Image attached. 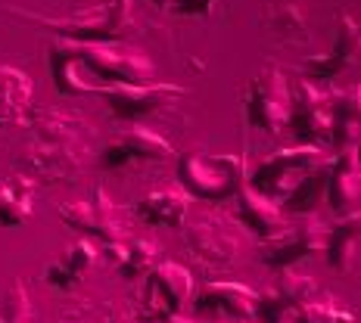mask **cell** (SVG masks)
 <instances>
[{
    "label": "cell",
    "mask_w": 361,
    "mask_h": 323,
    "mask_svg": "<svg viewBox=\"0 0 361 323\" xmlns=\"http://www.w3.org/2000/svg\"><path fill=\"white\" fill-rule=\"evenodd\" d=\"M59 217H63L72 230H78V234H85V236H97L109 246L128 239V224L122 217V208L106 196L103 186H97L87 199H75V202L59 205Z\"/></svg>",
    "instance_id": "obj_10"
},
{
    "label": "cell",
    "mask_w": 361,
    "mask_h": 323,
    "mask_svg": "<svg viewBox=\"0 0 361 323\" xmlns=\"http://www.w3.org/2000/svg\"><path fill=\"white\" fill-rule=\"evenodd\" d=\"M171 156H175V146L162 134L149 131L144 125H128L100 149V168L118 171V168H128V165L162 162V159H171Z\"/></svg>",
    "instance_id": "obj_13"
},
{
    "label": "cell",
    "mask_w": 361,
    "mask_h": 323,
    "mask_svg": "<svg viewBox=\"0 0 361 323\" xmlns=\"http://www.w3.org/2000/svg\"><path fill=\"white\" fill-rule=\"evenodd\" d=\"M327 168H330V159H324L321 165H314L308 175L299 180L296 186L283 196V215H312L314 205L324 199V186H327Z\"/></svg>",
    "instance_id": "obj_26"
},
{
    "label": "cell",
    "mask_w": 361,
    "mask_h": 323,
    "mask_svg": "<svg viewBox=\"0 0 361 323\" xmlns=\"http://www.w3.org/2000/svg\"><path fill=\"white\" fill-rule=\"evenodd\" d=\"M324 239H327V224L321 217L296 215V221H290L277 236L262 239L259 258H262V265H268L274 270H287L296 261L324 252Z\"/></svg>",
    "instance_id": "obj_9"
},
{
    "label": "cell",
    "mask_w": 361,
    "mask_h": 323,
    "mask_svg": "<svg viewBox=\"0 0 361 323\" xmlns=\"http://www.w3.org/2000/svg\"><path fill=\"white\" fill-rule=\"evenodd\" d=\"M193 298V274L178 261H159L147 274L144 296H140V320L165 323L184 314Z\"/></svg>",
    "instance_id": "obj_6"
},
{
    "label": "cell",
    "mask_w": 361,
    "mask_h": 323,
    "mask_svg": "<svg viewBox=\"0 0 361 323\" xmlns=\"http://www.w3.org/2000/svg\"><path fill=\"white\" fill-rule=\"evenodd\" d=\"M35 215V180L13 175L0 184V227H22Z\"/></svg>",
    "instance_id": "obj_24"
},
{
    "label": "cell",
    "mask_w": 361,
    "mask_h": 323,
    "mask_svg": "<svg viewBox=\"0 0 361 323\" xmlns=\"http://www.w3.org/2000/svg\"><path fill=\"white\" fill-rule=\"evenodd\" d=\"M22 19H32L35 25L47 28L63 41L75 44H116L125 41L134 25L131 16V0H103V4L90 6V10H78L69 16H28L25 10H13Z\"/></svg>",
    "instance_id": "obj_3"
},
{
    "label": "cell",
    "mask_w": 361,
    "mask_h": 323,
    "mask_svg": "<svg viewBox=\"0 0 361 323\" xmlns=\"http://www.w3.org/2000/svg\"><path fill=\"white\" fill-rule=\"evenodd\" d=\"M358 22L352 19V13L340 10L336 13V22H334V41H330V47L324 53L318 56H308L302 63V72L308 81H334L340 78L345 69H352V63L358 59Z\"/></svg>",
    "instance_id": "obj_15"
},
{
    "label": "cell",
    "mask_w": 361,
    "mask_h": 323,
    "mask_svg": "<svg viewBox=\"0 0 361 323\" xmlns=\"http://www.w3.org/2000/svg\"><path fill=\"white\" fill-rule=\"evenodd\" d=\"M327 156L321 146H308V144H296V146H287V149H277V153L265 156L255 171L246 177V184L252 190H259L262 196L268 199H283L293 186L302 180L314 165H321Z\"/></svg>",
    "instance_id": "obj_5"
},
{
    "label": "cell",
    "mask_w": 361,
    "mask_h": 323,
    "mask_svg": "<svg viewBox=\"0 0 361 323\" xmlns=\"http://www.w3.org/2000/svg\"><path fill=\"white\" fill-rule=\"evenodd\" d=\"M318 292V280L308 274H296V270H281L277 280L271 283L265 292H255V308L252 317L255 323H287V317L296 311L305 298Z\"/></svg>",
    "instance_id": "obj_14"
},
{
    "label": "cell",
    "mask_w": 361,
    "mask_h": 323,
    "mask_svg": "<svg viewBox=\"0 0 361 323\" xmlns=\"http://www.w3.org/2000/svg\"><path fill=\"white\" fill-rule=\"evenodd\" d=\"M184 246L197 255L202 265L221 267V270L234 267L240 261V252H243L240 230L221 215H209V217H200V221L187 224L184 227Z\"/></svg>",
    "instance_id": "obj_11"
},
{
    "label": "cell",
    "mask_w": 361,
    "mask_h": 323,
    "mask_svg": "<svg viewBox=\"0 0 361 323\" xmlns=\"http://www.w3.org/2000/svg\"><path fill=\"white\" fill-rule=\"evenodd\" d=\"M94 94L103 96V103L116 118L140 125L144 118L178 103L184 96V87L169 84V81H140V84H97Z\"/></svg>",
    "instance_id": "obj_8"
},
{
    "label": "cell",
    "mask_w": 361,
    "mask_h": 323,
    "mask_svg": "<svg viewBox=\"0 0 361 323\" xmlns=\"http://www.w3.org/2000/svg\"><path fill=\"white\" fill-rule=\"evenodd\" d=\"M358 230H361L358 212L336 217L334 227H327L324 255H327L330 270H336V274H352L355 258H358Z\"/></svg>",
    "instance_id": "obj_22"
},
{
    "label": "cell",
    "mask_w": 361,
    "mask_h": 323,
    "mask_svg": "<svg viewBox=\"0 0 361 323\" xmlns=\"http://www.w3.org/2000/svg\"><path fill=\"white\" fill-rule=\"evenodd\" d=\"M243 115L252 127L265 134H281L287 127L290 115V81L277 65L262 69L255 78H250V84L243 90Z\"/></svg>",
    "instance_id": "obj_7"
},
{
    "label": "cell",
    "mask_w": 361,
    "mask_h": 323,
    "mask_svg": "<svg viewBox=\"0 0 361 323\" xmlns=\"http://www.w3.org/2000/svg\"><path fill=\"white\" fill-rule=\"evenodd\" d=\"M109 258L116 261L118 274L125 280H137V277H147L149 270L159 265V243L156 239H144V236L122 239V243L109 246Z\"/></svg>",
    "instance_id": "obj_23"
},
{
    "label": "cell",
    "mask_w": 361,
    "mask_h": 323,
    "mask_svg": "<svg viewBox=\"0 0 361 323\" xmlns=\"http://www.w3.org/2000/svg\"><path fill=\"white\" fill-rule=\"evenodd\" d=\"M134 215L149 227H184L190 215V196L180 186L175 190H153L134 202Z\"/></svg>",
    "instance_id": "obj_19"
},
{
    "label": "cell",
    "mask_w": 361,
    "mask_h": 323,
    "mask_svg": "<svg viewBox=\"0 0 361 323\" xmlns=\"http://www.w3.org/2000/svg\"><path fill=\"white\" fill-rule=\"evenodd\" d=\"M293 317H296V323H355V314L343 302H336L334 296H324V292H314L312 298H305L293 311Z\"/></svg>",
    "instance_id": "obj_27"
},
{
    "label": "cell",
    "mask_w": 361,
    "mask_h": 323,
    "mask_svg": "<svg viewBox=\"0 0 361 323\" xmlns=\"http://www.w3.org/2000/svg\"><path fill=\"white\" fill-rule=\"evenodd\" d=\"M255 289L234 280H209L197 296H193V311L200 317L215 320H252Z\"/></svg>",
    "instance_id": "obj_16"
},
{
    "label": "cell",
    "mask_w": 361,
    "mask_h": 323,
    "mask_svg": "<svg viewBox=\"0 0 361 323\" xmlns=\"http://www.w3.org/2000/svg\"><path fill=\"white\" fill-rule=\"evenodd\" d=\"M165 323H231V320H197V317H184V314H178V317H171V320H165Z\"/></svg>",
    "instance_id": "obj_31"
},
{
    "label": "cell",
    "mask_w": 361,
    "mask_h": 323,
    "mask_svg": "<svg viewBox=\"0 0 361 323\" xmlns=\"http://www.w3.org/2000/svg\"><path fill=\"white\" fill-rule=\"evenodd\" d=\"M32 78L16 65H0V127L19 122L32 106Z\"/></svg>",
    "instance_id": "obj_25"
},
{
    "label": "cell",
    "mask_w": 361,
    "mask_h": 323,
    "mask_svg": "<svg viewBox=\"0 0 361 323\" xmlns=\"http://www.w3.org/2000/svg\"><path fill=\"white\" fill-rule=\"evenodd\" d=\"M265 25L281 37H296V41H302V34H305V16L290 0H274V4L268 6Z\"/></svg>",
    "instance_id": "obj_28"
},
{
    "label": "cell",
    "mask_w": 361,
    "mask_h": 323,
    "mask_svg": "<svg viewBox=\"0 0 361 323\" xmlns=\"http://www.w3.org/2000/svg\"><path fill=\"white\" fill-rule=\"evenodd\" d=\"M240 323H255V320H240Z\"/></svg>",
    "instance_id": "obj_33"
},
{
    "label": "cell",
    "mask_w": 361,
    "mask_h": 323,
    "mask_svg": "<svg viewBox=\"0 0 361 323\" xmlns=\"http://www.w3.org/2000/svg\"><path fill=\"white\" fill-rule=\"evenodd\" d=\"M94 75L103 84H140L153 81V59L144 50L128 47V44H75L56 37L50 44V75L59 94L81 96L90 94L85 75Z\"/></svg>",
    "instance_id": "obj_1"
},
{
    "label": "cell",
    "mask_w": 361,
    "mask_h": 323,
    "mask_svg": "<svg viewBox=\"0 0 361 323\" xmlns=\"http://www.w3.org/2000/svg\"><path fill=\"white\" fill-rule=\"evenodd\" d=\"M90 127L75 115L47 109L35 118L22 162L44 184H69L85 171Z\"/></svg>",
    "instance_id": "obj_2"
},
{
    "label": "cell",
    "mask_w": 361,
    "mask_h": 323,
    "mask_svg": "<svg viewBox=\"0 0 361 323\" xmlns=\"http://www.w3.org/2000/svg\"><path fill=\"white\" fill-rule=\"evenodd\" d=\"M361 131V94L358 87H340L330 94V140L336 153L345 146H355Z\"/></svg>",
    "instance_id": "obj_21"
},
{
    "label": "cell",
    "mask_w": 361,
    "mask_h": 323,
    "mask_svg": "<svg viewBox=\"0 0 361 323\" xmlns=\"http://www.w3.org/2000/svg\"><path fill=\"white\" fill-rule=\"evenodd\" d=\"M218 4H224V0H171L169 4V13L171 16H209V13L215 10Z\"/></svg>",
    "instance_id": "obj_30"
},
{
    "label": "cell",
    "mask_w": 361,
    "mask_h": 323,
    "mask_svg": "<svg viewBox=\"0 0 361 323\" xmlns=\"http://www.w3.org/2000/svg\"><path fill=\"white\" fill-rule=\"evenodd\" d=\"M237 217L259 239L277 236L290 224L287 215H283V208L277 205L274 199H268V196H262L259 190H252L250 184L240 186V193H237Z\"/></svg>",
    "instance_id": "obj_18"
},
{
    "label": "cell",
    "mask_w": 361,
    "mask_h": 323,
    "mask_svg": "<svg viewBox=\"0 0 361 323\" xmlns=\"http://www.w3.org/2000/svg\"><path fill=\"white\" fill-rule=\"evenodd\" d=\"M94 261H97V246L90 243L87 236L75 239L69 249H66L54 265L44 270V280H47V286H54V289L72 292L90 274V270H94Z\"/></svg>",
    "instance_id": "obj_20"
},
{
    "label": "cell",
    "mask_w": 361,
    "mask_h": 323,
    "mask_svg": "<svg viewBox=\"0 0 361 323\" xmlns=\"http://www.w3.org/2000/svg\"><path fill=\"white\" fill-rule=\"evenodd\" d=\"M153 4H156V6H165V10H169V4H171V0H153Z\"/></svg>",
    "instance_id": "obj_32"
},
{
    "label": "cell",
    "mask_w": 361,
    "mask_h": 323,
    "mask_svg": "<svg viewBox=\"0 0 361 323\" xmlns=\"http://www.w3.org/2000/svg\"><path fill=\"white\" fill-rule=\"evenodd\" d=\"M324 196L330 202V208L336 212V217L343 215H355L358 202H361V168H358V149L345 146L330 159L327 168V186Z\"/></svg>",
    "instance_id": "obj_17"
},
{
    "label": "cell",
    "mask_w": 361,
    "mask_h": 323,
    "mask_svg": "<svg viewBox=\"0 0 361 323\" xmlns=\"http://www.w3.org/2000/svg\"><path fill=\"white\" fill-rule=\"evenodd\" d=\"M287 127L299 144L321 146L330 140V96L314 81L296 78L290 84V115Z\"/></svg>",
    "instance_id": "obj_12"
},
{
    "label": "cell",
    "mask_w": 361,
    "mask_h": 323,
    "mask_svg": "<svg viewBox=\"0 0 361 323\" xmlns=\"http://www.w3.org/2000/svg\"><path fill=\"white\" fill-rule=\"evenodd\" d=\"M246 159L234 153H184L178 159V180L180 190L187 196L209 199V202H221L240 193V186H246Z\"/></svg>",
    "instance_id": "obj_4"
},
{
    "label": "cell",
    "mask_w": 361,
    "mask_h": 323,
    "mask_svg": "<svg viewBox=\"0 0 361 323\" xmlns=\"http://www.w3.org/2000/svg\"><path fill=\"white\" fill-rule=\"evenodd\" d=\"M0 323H35L32 298H28V289L22 286V280H13L0 296Z\"/></svg>",
    "instance_id": "obj_29"
}]
</instances>
